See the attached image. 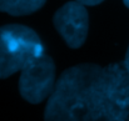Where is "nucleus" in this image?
Here are the masks:
<instances>
[{"label":"nucleus","instance_id":"obj_1","mask_svg":"<svg viewBox=\"0 0 129 121\" xmlns=\"http://www.w3.org/2000/svg\"><path fill=\"white\" fill-rule=\"evenodd\" d=\"M103 70L96 64L67 69L44 110V121H98L103 101Z\"/></svg>","mask_w":129,"mask_h":121},{"label":"nucleus","instance_id":"obj_6","mask_svg":"<svg viewBox=\"0 0 129 121\" xmlns=\"http://www.w3.org/2000/svg\"><path fill=\"white\" fill-rule=\"evenodd\" d=\"M46 0H0V11L13 16L29 15L38 11Z\"/></svg>","mask_w":129,"mask_h":121},{"label":"nucleus","instance_id":"obj_3","mask_svg":"<svg viewBox=\"0 0 129 121\" xmlns=\"http://www.w3.org/2000/svg\"><path fill=\"white\" fill-rule=\"evenodd\" d=\"M98 121H129V71L124 63L103 70V101Z\"/></svg>","mask_w":129,"mask_h":121},{"label":"nucleus","instance_id":"obj_9","mask_svg":"<svg viewBox=\"0 0 129 121\" xmlns=\"http://www.w3.org/2000/svg\"><path fill=\"white\" fill-rule=\"evenodd\" d=\"M123 3H124V5L129 9V0H123Z\"/></svg>","mask_w":129,"mask_h":121},{"label":"nucleus","instance_id":"obj_2","mask_svg":"<svg viewBox=\"0 0 129 121\" xmlns=\"http://www.w3.org/2000/svg\"><path fill=\"white\" fill-rule=\"evenodd\" d=\"M44 52L43 42L33 29L19 24L0 26V79L21 71Z\"/></svg>","mask_w":129,"mask_h":121},{"label":"nucleus","instance_id":"obj_5","mask_svg":"<svg viewBox=\"0 0 129 121\" xmlns=\"http://www.w3.org/2000/svg\"><path fill=\"white\" fill-rule=\"evenodd\" d=\"M54 26L72 49H78L85 42L89 26V16L85 5L79 1H69L56 10Z\"/></svg>","mask_w":129,"mask_h":121},{"label":"nucleus","instance_id":"obj_8","mask_svg":"<svg viewBox=\"0 0 129 121\" xmlns=\"http://www.w3.org/2000/svg\"><path fill=\"white\" fill-rule=\"evenodd\" d=\"M124 65L127 68V70L129 71V46H128V50H127V54H125V59H124Z\"/></svg>","mask_w":129,"mask_h":121},{"label":"nucleus","instance_id":"obj_7","mask_svg":"<svg viewBox=\"0 0 129 121\" xmlns=\"http://www.w3.org/2000/svg\"><path fill=\"white\" fill-rule=\"evenodd\" d=\"M77 1H79V3L83 4V5L93 6V5H98V4H100V3L104 1V0H77Z\"/></svg>","mask_w":129,"mask_h":121},{"label":"nucleus","instance_id":"obj_4","mask_svg":"<svg viewBox=\"0 0 129 121\" xmlns=\"http://www.w3.org/2000/svg\"><path fill=\"white\" fill-rule=\"evenodd\" d=\"M55 65L48 54L33 59L20 71L19 91L30 104H40L55 87Z\"/></svg>","mask_w":129,"mask_h":121}]
</instances>
